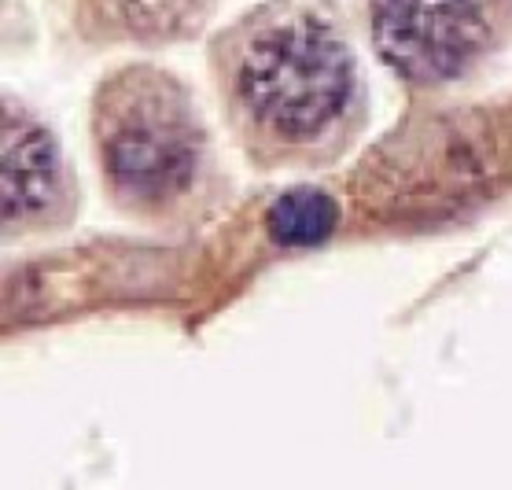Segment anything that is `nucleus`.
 I'll return each instance as SVG.
<instances>
[{"mask_svg":"<svg viewBox=\"0 0 512 490\" xmlns=\"http://www.w3.org/2000/svg\"><path fill=\"white\" fill-rule=\"evenodd\" d=\"M89 133L107 199L129 222L177 229L218 196V155L196 96L174 70L126 63L93 89Z\"/></svg>","mask_w":512,"mask_h":490,"instance_id":"f03ea898","label":"nucleus"},{"mask_svg":"<svg viewBox=\"0 0 512 490\" xmlns=\"http://www.w3.org/2000/svg\"><path fill=\"white\" fill-rule=\"evenodd\" d=\"M207 67L225 129L258 170H328L369 126L347 37L303 0H262L222 26Z\"/></svg>","mask_w":512,"mask_h":490,"instance_id":"f257e3e1","label":"nucleus"},{"mask_svg":"<svg viewBox=\"0 0 512 490\" xmlns=\"http://www.w3.org/2000/svg\"><path fill=\"white\" fill-rule=\"evenodd\" d=\"M376 56L413 89L468 78L498 45L494 0H365Z\"/></svg>","mask_w":512,"mask_h":490,"instance_id":"7ed1b4c3","label":"nucleus"},{"mask_svg":"<svg viewBox=\"0 0 512 490\" xmlns=\"http://www.w3.org/2000/svg\"><path fill=\"white\" fill-rule=\"evenodd\" d=\"M0 210L4 240L63 233L82 214V188L56 133L15 96L0 111Z\"/></svg>","mask_w":512,"mask_h":490,"instance_id":"20e7f679","label":"nucleus"},{"mask_svg":"<svg viewBox=\"0 0 512 490\" xmlns=\"http://www.w3.org/2000/svg\"><path fill=\"white\" fill-rule=\"evenodd\" d=\"M339 207L336 199L328 196L325 188H288L280 192L266 210V233L277 247H291V251H303V247L325 244L328 236L336 233Z\"/></svg>","mask_w":512,"mask_h":490,"instance_id":"423d86ee","label":"nucleus"},{"mask_svg":"<svg viewBox=\"0 0 512 490\" xmlns=\"http://www.w3.org/2000/svg\"><path fill=\"white\" fill-rule=\"evenodd\" d=\"M214 0H78V30L100 45L163 48L207 30Z\"/></svg>","mask_w":512,"mask_h":490,"instance_id":"39448f33","label":"nucleus"}]
</instances>
